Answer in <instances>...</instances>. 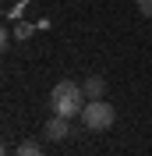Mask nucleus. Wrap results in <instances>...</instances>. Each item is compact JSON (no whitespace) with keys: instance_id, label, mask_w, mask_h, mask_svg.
Returning <instances> with one entry per match:
<instances>
[{"instance_id":"nucleus-6","label":"nucleus","mask_w":152,"mask_h":156,"mask_svg":"<svg viewBox=\"0 0 152 156\" xmlns=\"http://www.w3.org/2000/svg\"><path fill=\"white\" fill-rule=\"evenodd\" d=\"M14 36H18V39H29L32 36V25H29V21H18V25H14Z\"/></svg>"},{"instance_id":"nucleus-2","label":"nucleus","mask_w":152,"mask_h":156,"mask_svg":"<svg viewBox=\"0 0 152 156\" xmlns=\"http://www.w3.org/2000/svg\"><path fill=\"white\" fill-rule=\"evenodd\" d=\"M117 121V110L106 103V99H88L85 110H81V124L88 128V131H110Z\"/></svg>"},{"instance_id":"nucleus-5","label":"nucleus","mask_w":152,"mask_h":156,"mask_svg":"<svg viewBox=\"0 0 152 156\" xmlns=\"http://www.w3.org/2000/svg\"><path fill=\"white\" fill-rule=\"evenodd\" d=\"M14 156H46V153H43L39 142H32V138H29V142H21V146L14 149Z\"/></svg>"},{"instance_id":"nucleus-4","label":"nucleus","mask_w":152,"mask_h":156,"mask_svg":"<svg viewBox=\"0 0 152 156\" xmlns=\"http://www.w3.org/2000/svg\"><path fill=\"white\" fill-rule=\"evenodd\" d=\"M81 89H85V96H88V99H103L106 82H103L99 75H92V78H85V82H81Z\"/></svg>"},{"instance_id":"nucleus-3","label":"nucleus","mask_w":152,"mask_h":156,"mask_svg":"<svg viewBox=\"0 0 152 156\" xmlns=\"http://www.w3.org/2000/svg\"><path fill=\"white\" fill-rule=\"evenodd\" d=\"M67 135H71V117L53 114V121H46V138L50 142H67Z\"/></svg>"},{"instance_id":"nucleus-1","label":"nucleus","mask_w":152,"mask_h":156,"mask_svg":"<svg viewBox=\"0 0 152 156\" xmlns=\"http://www.w3.org/2000/svg\"><path fill=\"white\" fill-rule=\"evenodd\" d=\"M85 103H88V96H85V89L78 82H57L50 89V107L60 117H81Z\"/></svg>"},{"instance_id":"nucleus-7","label":"nucleus","mask_w":152,"mask_h":156,"mask_svg":"<svg viewBox=\"0 0 152 156\" xmlns=\"http://www.w3.org/2000/svg\"><path fill=\"white\" fill-rule=\"evenodd\" d=\"M138 11H142L145 18H152V0H138Z\"/></svg>"},{"instance_id":"nucleus-8","label":"nucleus","mask_w":152,"mask_h":156,"mask_svg":"<svg viewBox=\"0 0 152 156\" xmlns=\"http://www.w3.org/2000/svg\"><path fill=\"white\" fill-rule=\"evenodd\" d=\"M21 7H25V4H14V7H7V18H21Z\"/></svg>"}]
</instances>
